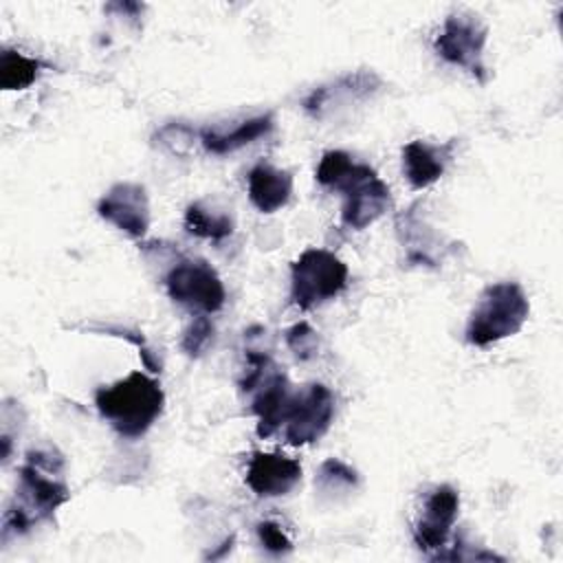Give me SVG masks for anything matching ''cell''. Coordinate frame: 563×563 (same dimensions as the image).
<instances>
[{
    "label": "cell",
    "mask_w": 563,
    "mask_h": 563,
    "mask_svg": "<svg viewBox=\"0 0 563 563\" xmlns=\"http://www.w3.org/2000/svg\"><path fill=\"white\" fill-rule=\"evenodd\" d=\"M486 26L477 15L457 13L449 15L438 33L433 46L442 59L453 66L466 68L479 81H484V46H486Z\"/></svg>",
    "instance_id": "obj_8"
},
{
    "label": "cell",
    "mask_w": 563,
    "mask_h": 563,
    "mask_svg": "<svg viewBox=\"0 0 563 563\" xmlns=\"http://www.w3.org/2000/svg\"><path fill=\"white\" fill-rule=\"evenodd\" d=\"M185 229L196 238L224 240L233 233V220L227 213H216L200 202H194L185 211Z\"/></svg>",
    "instance_id": "obj_18"
},
{
    "label": "cell",
    "mask_w": 563,
    "mask_h": 563,
    "mask_svg": "<svg viewBox=\"0 0 563 563\" xmlns=\"http://www.w3.org/2000/svg\"><path fill=\"white\" fill-rule=\"evenodd\" d=\"M380 86L378 77L374 73H354V75H345L339 81L330 84V86H321L319 90H314L306 101V110L314 117H323V112L328 108H332V103L336 106L341 99L350 101L354 97H367L369 92H374Z\"/></svg>",
    "instance_id": "obj_16"
},
{
    "label": "cell",
    "mask_w": 563,
    "mask_h": 563,
    "mask_svg": "<svg viewBox=\"0 0 563 563\" xmlns=\"http://www.w3.org/2000/svg\"><path fill=\"white\" fill-rule=\"evenodd\" d=\"M42 68L40 59L4 48L0 55V86L4 90H24L40 77Z\"/></svg>",
    "instance_id": "obj_17"
},
{
    "label": "cell",
    "mask_w": 563,
    "mask_h": 563,
    "mask_svg": "<svg viewBox=\"0 0 563 563\" xmlns=\"http://www.w3.org/2000/svg\"><path fill=\"white\" fill-rule=\"evenodd\" d=\"M286 341H288V347L295 352V356L301 361L312 358L317 352V334L308 323L292 325L286 334Z\"/></svg>",
    "instance_id": "obj_21"
},
{
    "label": "cell",
    "mask_w": 563,
    "mask_h": 563,
    "mask_svg": "<svg viewBox=\"0 0 563 563\" xmlns=\"http://www.w3.org/2000/svg\"><path fill=\"white\" fill-rule=\"evenodd\" d=\"M460 495L453 486H435L422 508L420 519L413 528V541L422 552H435L446 545L451 528L457 519Z\"/></svg>",
    "instance_id": "obj_9"
},
{
    "label": "cell",
    "mask_w": 563,
    "mask_h": 563,
    "mask_svg": "<svg viewBox=\"0 0 563 563\" xmlns=\"http://www.w3.org/2000/svg\"><path fill=\"white\" fill-rule=\"evenodd\" d=\"M358 484V477H356V471L350 468L345 462L341 460H325L319 468V475H317V486L325 493H336V490H343V488H354Z\"/></svg>",
    "instance_id": "obj_19"
},
{
    "label": "cell",
    "mask_w": 563,
    "mask_h": 563,
    "mask_svg": "<svg viewBox=\"0 0 563 563\" xmlns=\"http://www.w3.org/2000/svg\"><path fill=\"white\" fill-rule=\"evenodd\" d=\"M99 416L121 435L141 438L163 413L165 394L161 385L143 372H132L125 378L103 385L95 391Z\"/></svg>",
    "instance_id": "obj_3"
},
{
    "label": "cell",
    "mask_w": 563,
    "mask_h": 563,
    "mask_svg": "<svg viewBox=\"0 0 563 563\" xmlns=\"http://www.w3.org/2000/svg\"><path fill=\"white\" fill-rule=\"evenodd\" d=\"M213 323L202 314V317H196L189 328L183 332V341H180V347L183 352H187L189 356H200L207 352V347L211 345L213 341Z\"/></svg>",
    "instance_id": "obj_20"
},
{
    "label": "cell",
    "mask_w": 563,
    "mask_h": 563,
    "mask_svg": "<svg viewBox=\"0 0 563 563\" xmlns=\"http://www.w3.org/2000/svg\"><path fill=\"white\" fill-rule=\"evenodd\" d=\"M453 143L431 145L427 141H411L402 147V172L413 189H424L440 180L446 161L451 158Z\"/></svg>",
    "instance_id": "obj_13"
},
{
    "label": "cell",
    "mask_w": 563,
    "mask_h": 563,
    "mask_svg": "<svg viewBox=\"0 0 563 563\" xmlns=\"http://www.w3.org/2000/svg\"><path fill=\"white\" fill-rule=\"evenodd\" d=\"M292 194V176L268 163H260L249 172V198L262 213L282 209Z\"/></svg>",
    "instance_id": "obj_14"
},
{
    "label": "cell",
    "mask_w": 563,
    "mask_h": 563,
    "mask_svg": "<svg viewBox=\"0 0 563 563\" xmlns=\"http://www.w3.org/2000/svg\"><path fill=\"white\" fill-rule=\"evenodd\" d=\"M347 286V266L325 249L303 251L290 266V299L310 310Z\"/></svg>",
    "instance_id": "obj_5"
},
{
    "label": "cell",
    "mask_w": 563,
    "mask_h": 563,
    "mask_svg": "<svg viewBox=\"0 0 563 563\" xmlns=\"http://www.w3.org/2000/svg\"><path fill=\"white\" fill-rule=\"evenodd\" d=\"M301 479V464L282 453H255L246 468V484L257 497L286 495Z\"/></svg>",
    "instance_id": "obj_11"
},
{
    "label": "cell",
    "mask_w": 563,
    "mask_h": 563,
    "mask_svg": "<svg viewBox=\"0 0 563 563\" xmlns=\"http://www.w3.org/2000/svg\"><path fill=\"white\" fill-rule=\"evenodd\" d=\"M317 180L343 194L341 222L347 229H365L378 220L389 205V187L369 165L356 163L347 152H325L317 167Z\"/></svg>",
    "instance_id": "obj_2"
},
{
    "label": "cell",
    "mask_w": 563,
    "mask_h": 563,
    "mask_svg": "<svg viewBox=\"0 0 563 563\" xmlns=\"http://www.w3.org/2000/svg\"><path fill=\"white\" fill-rule=\"evenodd\" d=\"M275 121L273 114H257L251 119H244L242 123H238L231 130H218V128H207L200 132V141L205 145L207 152L211 154H229L235 152L253 141H257L260 136H266L273 130Z\"/></svg>",
    "instance_id": "obj_15"
},
{
    "label": "cell",
    "mask_w": 563,
    "mask_h": 563,
    "mask_svg": "<svg viewBox=\"0 0 563 563\" xmlns=\"http://www.w3.org/2000/svg\"><path fill=\"white\" fill-rule=\"evenodd\" d=\"M253 391L255 398L251 409L257 416V435L271 438L284 424L295 391L286 374L279 372L277 367H273Z\"/></svg>",
    "instance_id": "obj_12"
},
{
    "label": "cell",
    "mask_w": 563,
    "mask_h": 563,
    "mask_svg": "<svg viewBox=\"0 0 563 563\" xmlns=\"http://www.w3.org/2000/svg\"><path fill=\"white\" fill-rule=\"evenodd\" d=\"M62 473V457L44 451H31L20 468V482L2 521V537L29 532L35 523L51 519L68 501L70 493Z\"/></svg>",
    "instance_id": "obj_1"
},
{
    "label": "cell",
    "mask_w": 563,
    "mask_h": 563,
    "mask_svg": "<svg viewBox=\"0 0 563 563\" xmlns=\"http://www.w3.org/2000/svg\"><path fill=\"white\" fill-rule=\"evenodd\" d=\"M167 295L189 308L198 310L202 314L216 312L224 306L227 290L216 273V268L205 260H183L165 277Z\"/></svg>",
    "instance_id": "obj_6"
},
{
    "label": "cell",
    "mask_w": 563,
    "mask_h": 563,
    "mask_svg": "<svg viewBox=\"0 0 563 563\" xmlns=\"http://www.w3.org/2000/svg\"><path fill=\"white\" fill-rule=\"evenodd\" d=\"M97 211L130 238H143L150 227L147 194L136 183H117L110 187V191L99 200Z\"/></svg>",
    "instance_id": "obj_10"
},
{
    "label": "cell",
    "mask_w": 563,
    "mask_h": 563,
    "mask_svg": "<svg viewBox=\"0 0 563 563\" xmlns=\"http://www.w3.org/2000/svg\"><path fill=\"white\" fill-rule=\"evenodd\" d=\"M530 312L528 297L517 282H499L479 295L466 325V341L484 347L521 330Z\"/></svg>",
    "instance_id": "obj_4"
},
{
    "label": "cell",
    "mask_w": 563,
    "mask_h": 563,
    "mask_svg": "<svg viewBox=\"0 0 563 563\" xmlns=\"http://www.w3.org/2000/svg\"><path fill=\"white\" fill-rule=\"evenodd\" d=\"M334 418V396L321 383H310L292 394L284 438L292 446H303L319 440Z\"/></svg>",
    "instance_id": "obj_7"
},
{
    "label": "cell",
    "mask_w": 563,
    "mask_h": 563,
    "mask_svg": "<svg viewBox=\"0 0 563 563\" xmlns=\"http://www.w3.org/2000/svg\"><path fill=\"white\" fill-rule=\"evenodd\" d=\"M257 534H260V541L262 545L273 552V554H286L292 550V543L290 539L284 534V530L273 523V521H262L257 523Z\"/></svg>",
    "instance_id": "obj_22"
}]
</instances>
